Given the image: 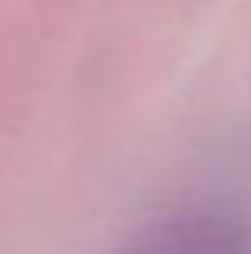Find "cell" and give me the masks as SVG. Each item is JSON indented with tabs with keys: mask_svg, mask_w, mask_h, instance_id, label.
Segmentation results:
<instances>
[{
	"mask_svg": "<svg viewBox=\"0 0 251 254\" xmlns=\"http://www.w3.org/2000/svg\"><path fill=\"white\" fill-rule=\"evenodd\" d=\"M111 254H251V232L218 210H181L141 225Z\"/></svg>",
	"mask_w": 251,
	"mask_h": 254,
	"instance_id": "1",
	"label": "cell"
}]
</instances>
